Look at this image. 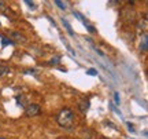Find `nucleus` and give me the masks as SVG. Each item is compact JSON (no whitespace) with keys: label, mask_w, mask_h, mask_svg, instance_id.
Listing matches in <instances>:
<instances>
[{"label":"nucleus","mask_w":148,"mask_h":139,"mask_svg":"<svg viewBox=\"0 0 148 139\" xmlns=\"http://www.w3.org/2000/svg\"><path fill=\"white\" fill-rule=\"evenodd\" d=\"M56 121L60 127H63L66 129H70L73 128L74 125V113L70 110V109H63L62 112L58 114V117H56Z\"/></svg>","instance_id":"1"},{"label":"nucleus","mask_w":148,"mask_h":139,"mask_svg":"<svg viewBox=\"0 0 148 139\" xmlns=\"http://www.w3.org/2000/svg\"><path fill=\"white\" fill-rule=\"evenodd\" d=\"M40 113V105L38 103H29L25 106V114L27 117H34Z\"/></svg>","instance_id":"2"},{"label":"nucleus","mask_w":148,"mask_h":139,"mask_svg":"<svg viewBox=\"0 0 148 139\" xmlns=\"http://www.w3.org/2000/svg\"><path fill=\"white\" fill-rule=\"evenodd\" d=\"M10 37H11V41L14 40L15 43H21V44L27 43L26 36H25V35H22L21 32H16V30H12V32H10Z\"/></svg>","instance_id":"3"},{"label":"nucleus","mask_w":148,"mask_h":139,"mask_svg":"<svg viewBox=\"0 0 148 139\" xmlns=\"http://www.w3.org/2000/svg\"><path fill=\"white\" fill-rule=\"evenodd\" d=\"M122 18H123L125 21H134L136 12H134V10L130 8V7H125V8L122 10Z\"/></svg>","instance_id":"4"},{"label":"nucleus","mask_w":148,"mask_h":139,"mask_svg":"<svg viewBox=\"0 0 148 139\" xmlns=\"http://www.w3.org/2000/svg\"><path fill=\"white\" fill-rule=\"evenodd\" d=\"M79 105V110L84 113V114H86V112L89 110V101H86V99H84V101H81L78 103Z\"/></svg>","instance_id":"5"},{"label":"nucleus","mask_w":148,"mask_h":139,"mask_svg":"<svg viewBox=\"0 0 148 139\" xmlns=\"http://www.w3.org/2000/svg\"><path fill=\"white\" fill-rule=\"evenodd\" d=\"M147 33H144L143 36V40H141V43H140V50L143 51V53H147L148 50V40H147Z\"/></svg>","instance_id":"6"},{"label":"nucleus","mask_w":148,"mask_h":139,"mask_svg":"<svg viewBox=\"0 0 148 139\" xmlns=\"http://www.w3.org/2000/svg\"><path fill=\"white\" fill-rule=\"evenodd\" d=\"M10 73V68L7 65H1L0 64V76H5Z\"/></svg>","instance_id":"7"},{"label":"nucleus","mask_w":148,"mask_h":139,"mask_svg":"<svg viewBox=\"0 0 148 139\" xmlns=\"http://www.w3.org/2000/svg\"><path fill=\"white\" fill-rule=\"evenodd\" d=\"M62 22H63V25L64 26H66V29H67V32H69V35L70 36H74V32H73V29H71V26H70V24L67 21H66V19H62Z\"/></svg>","instance_id":"8"},{"label":"nucleus","mask_w":148,"mask_h":139,"mask_svg":"<svg viewBox=\"0 0 148 139\" xmlns=\"http://www.w3.org/2000/svg\"><path fill=\"white\" fill-rule=\"evenodd\" d=\"M55 4L58 6L60 10H66V8H67V3H63V1H60V0H55Z\"/></svg>","instance_id":"9"},{"label":"nucleus","mask_w":148,"mask_h":139,"mask_svg":"<svg viewBox=\"0 0 148 139\" xmlns=\"http://www.w3.org/2000/svg\"><path fill=\"white\" fill-rule=\"evenodd\" d=\"M25 3H26L27 6H30V8H32V10H36V3H34V1H30V0H26Z\"/></svg>","instance_id":"10"},{"label":"nucleus","mask_w":148,"mask_h":139,"mask_svg":"<svg viewBox=\"0 0 148 139\" xmlns=\"http://www.w3.org/2000/svg\"><path fill=\"white\" fill-rule=\"evenodd\" d=\"M86 75L96 76V75H97V70H95V69H88V70H86Z\"/></svg>","instance_id":"11"},{"label":"nucleus","mask_w":148,"mask_h":139,"mask_svg":"<svg viewBox=\"0 0 148 139\" xmlns=\"http://www.w3.org/2000/svg\"><path fill=\"white\" fill-rule=\"evenodd\" d=\"M1 40H3V46H7V44H14V41H11V40H8V39H5V37H1Z\"/></svg>","instance_id":"12"},{"label":"nucleus","mask_w":148,"mask_h":139,"mask_svg":"<svg viewBox=\"0 0 148 139\" xmlns=\"http://www.w3.org/2000/svg\"><path fill=\"white\" fill-rule=\"evenodd\" d=\"M59 59H60V58H59V57H56V58L51 59V61H49V64H51V65H56V64H58V61H59Z\"/></svg>","instance_id":"13"},{"label":"nucleus","mask_w":148,"mask_h":139,"mask_svg":"<svg viewBox=\"0 0 148 139\" xmlns=\"http://www.w3.org/2000/svg\"><path fill=\"white\" fill-rule=\"evenodd\" d=\"M114 99H115V103L116 105H119V94H114Z\"/></svg>","instance_id":"14"},{"label":"nucleus","mask_w":148,"mask_h":139,"mask_svg":"<svg viewBox=\"0 0 148 139\" xmlns=\"http://www.w3.org/2000/svg\"><path fill=\"white\" fill-rule=\"evenodd\" d=\"M127 127H129V131H130V132H133V134H134V132H136V131H134V128H133V124H130V123H127Z\"/></svg>","instance_id":"15"},{"label":"nucleus","mask_w":148,"mask_h":139,"mask_svg":"<svg viewBox=\"0 0 148 139\" xmlns=\"http://www.w3.org/2000/svg\"><path fill=\"white\" fill-rule=\"evenodd\" d=\"M5 10V3L4 1H0V11H4Z\"/></svg>","instance_id":"16"}]
</instances>
